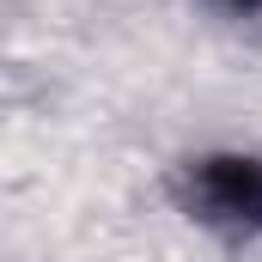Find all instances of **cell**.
Segmentation results:
<instances>
[{"label":"cell","mask_w":262,"mask_h":262,"mask_svg":"<svg viewBox=\"0 0 262 262\" xmlns=\"http://www.w3.org/2000/svg\"><path fill=\"white\" fill-rule=\"evenodd\" d=\"M201 6H213L232 25H262V0H201Z\"/></svg>","instance_id":"2"},{"label":"cell","mask_w":262,"mask_h":262,"mask_svg":"<svg viewBox=\"0 0 262 262\" xmlns=\"http://www.w3.org/2000/svg\"><path fill=\"white\" fill-rule=\"evenodd\" d=\"M171 207L226 250L262 244V146L207 140L171 165Z\"/></svg>","instance_id":"1"}]
</instances>
